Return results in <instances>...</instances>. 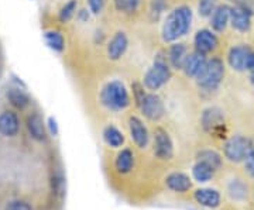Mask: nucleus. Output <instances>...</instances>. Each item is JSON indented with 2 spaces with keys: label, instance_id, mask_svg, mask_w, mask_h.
Returning a JSON list of instances; mask_svg holds the SVG:
<instances>
[{
  "label": "nucleus",
  "instance_id": "5701e85b",
  "mask_svg": "<svg viewBox=\"0 0 254 210\" xmlns=\"http://www.w3.org/2000/svg\"><path fill=\"white\" fill-rule=\"evenodd\" d=\"M44 40H46V44L54 52L57 54H63L64 51H65V46H66V43H65V37L61 31H58V30H48L44 33Z\"/></svg>",
  "mask_w": 254,
  "mask_h": 210
},
{
  "label": "nucleus",
  "instance_id": "2f4dec72",
  "mask_svg": "<svg viewBox=\"0 0 254 210\" xmlns=\"http://www.w3.org/2000/svg\"><path fill=\"white\" fill-rule=\"evenodd\" d=\"M144 85L140 82H134L131 85V91H133V98H134V102H136V105L138 106V103L141 102V99L144 98V95L147 92L144 91Z\"/></svg>",
  "mask_w": 254,
  "mask_h": 210
},
{
  "label": "nucleus",
  "instance_id": "cd10ccee",
  "mask_svg": "<svg viewBox=\"0 0 254 210\" xmlns=\"http://www.w3.org/2000/svg\"><path fill=\"white\" fill-rule=\"evenodd\" d=\"M113 4L123 14H134L141 6V0H113Z\"/></svg>",
  "mask_w": 254,
  "mask_h": 210
},
{
  "label": "nucleus",
  "instance_id": "9d476101",
  "mask_svg": "<svg viewBox=\"0 0 254 210\" xmlns=\"http://www.w3.org/2000/svg\"><path fill=\"white\" fill-rule=\"evenodd\" d=\"M219 47V38L216 33L210 28H200L193 36V50L203 55L213 54Z\"/></svg>",
  "mask_w": 254,
  "mask_h": 210
},
{
  "label": "nucleus",
  "instance_id": "c85d7f7f",
  "mask_svg": "<svg viewBox=\"0 0 254 210\" xmlns=\"http://www.w3.org/2000/svg\"><path fill=\"white\" fill-rule=\"evenodd\" d=\"M218 6V0H199L198 1V14L202 18H210Z\"/></svg>",
  "mask_w": 254,
  "mask_h": 210
},
{
  "label": "nucleus",
  "instance_id": "2eb2a0df",
  "mask_svg": "<svg viewBox=\"0 0 254 210\" xmlns=\"http://www.w3.org/2000/svg\"><path fill=\"white\" fill-rule=\"evenodd\" d=\"M188 54H190L188 47L185 46L184 43H180V41L173 43L171 46H168V48L165 50V55H167L168 64L171 65V68L177 69V71H182Z\"/></svg>",
  "mask_w": 254,
  "mask_h": 210
},
{
  "label": "nucleus",
  "instance_id": "39448f33",
  "mask_svg": "<svg viewBox=\"0 0 254 210\" xmlns=\"http://www.w3.org/2000/svg\"><path fill=\"white\" fill-rule=\"evenodd\" d=\"M253 148V141L245 136H233L223 146V154L230 162L245 161Z\"/></svg>",
  "mask_w": 254,
  "mask_h": 210
},
{
  "label": "nucleus",
  "instance_id": "a878e982",
  "mask_svg": "<svg viewBox=\"0 0 254 210\" xmlns=\"http://www.w3.org/2000/svg\"><path fill=\"white\" fill-rule=\"evenodd\" d=\"M213 175H215V171L209 165L199 162V161H196V164L193 165V168H192V176H193V179L200 183L209 182L213 178Z\"/></svg>",
  "mask_w": 254,
  "mask_h": 210
},
{
  "label": "nucleus",
  "instance_id": "7c9ffc66",
  "mask_svg": "<svg viewBox=\"0 0 254 210\" xmlns=\"http://www.w3.org/2000/svg\"><path fill=\"white\" fill-rule=\"evenodd\" d=\"M86 3L92 16H99L106 6V0H86Z\"/></svg>",
  "mask_w": 254,
  "mask_h": 210
},
{
  "label": "nucleus",
  "instance_id": "f704fd0d",
  "mask_svg": "<svg viewBox=\"0 0 254 210\" xmlns=\"http://www.w3.org/2000/svg\"><path fill=\"white\" fill-rule=\"evenodd\" d=\"M92 13L89 11V9H81L78 10V13H76V18L81 21V23H88L89 21V18H91Z\"/></svg>",
  "mask_w": 254,
  "mask_h": 210
},
{
  "label": "nucleus",
  "instance_id": "7ed1b4c3",
  "mask_svg": "<svg viewBox=\"0 0 254 210\" xmlns=\"http://www.w3.org/2000/svg\"><path fill=\"white\" fill-rule=\"evenodd\" d=\"M100 102L106 109L120 111L130 106V93L122 81H110L100 91Z\"/></svg>",
  "mask_w": 254,
  "mask_h": 210
},
{
  "label": "nucleus",
  "instance_id": "f3484780",
  "mask_svg": "<svg viewBox=\"0 0 254 210\" xmlns=\"http://www.w3.org/2000/svg\"><path fill=\"white\" fill-rule=\"evenodd\" d=\"M6 99L9 101V103L17 110H24L28 107V105L31 103V98L28 96V93L26 92V88L21 86H10L6 91Z\"/></svg>",
  "mask_w": 254,
  "mask_h": 210
},
{
  "label": "nucleus",
  "instance_id": "412c9836",
  "mask_svg": "<svg viewBox=\"0 0 254 210\" xmlns=\"http://www.w3.org/2000/svg\"><path fill=\"white\" fill-rule=\"evenodd\" d=\"M193 198L200 206H205V208H209V209L218 208L220 205V195H219L218 191L210 189V188H202V189L195 191Z\"/></svg>",
  "mask_w": 254,
  "mask_h": 210
},
{
  "label": "nucleus",
  "instance_id": "6ab92c4d",
  "mask_svg": "<svg viewBox=\"0 0 254 210\" xmlns=\"http://www.w3.org/2000/svg\"><path fill=\"white\" fill-rule=\"evenodd\" d=\"M26 126H27L28 133L31 138H34L38 143H43L47 140V126L44 123L43 117L38 114V113H33L27 117L26 121Z\"/></svg>",
  "mask_w": 254,
  "mask_h": 210
},
{
  "label": "nucleus",
  "instance_id": "dca6fc26",
  "mask_svg": "<svg viewBox=\"0 0 254 210\" xmlns=\"http://www.w3.org/2000/svg\"><path fill=\"white\" fill-rule=\"evenodd\" d=\"M20 131V119L13 110L0 113V134L4 137H14Z\"/></svg>",
  "mask_w": 254,
  "mask_h": 210
},
{
  "label": "nucleus",
  "instance_id": "9b49d317",
  "mask_svg": "<svg viewBox=\"0 0 254 210\" xmlns=\"http://www.w3.org/2000/svg\"><path fill=\"white\" fill-rule=\"evenodd\" d=\"M128 48V37L125 31H116L106 44V55L112 62L120 61Z\"/></svg>",
  "mask_w": 254,
  "mask_h": 210
},
{
  "label": "nucleus",
  "instance_id": "bb28decb",
  "mask_svg": "<svg viewBox=\"0 0 254 210\" xmlns=\"http://www.w3.org/2000/svg\"><path fill=\"white\" fill-rule=\"evenodd\" d=\"M76 13H78V0H68L58 11V21L66 24L73 17H76Z\"/></svg>",
  "mask_w": 254,
  "mask_h": 210
},
{
  "label": "nucleus",
  "instance_id": "393cba45",
  "mask_svg": "<svg viewBox=\"0 0 254 210\" xmlns=\"http://www.w3.org/2000/svg\"><path fill=\"white\" fill-rule=\"evenodd\" d=\"M103 140L109 147L119 148V147L123 146V143H125V136L116 126L110 124V126H106L105 130H103Z\"/></svg>",
  "mask_w": 254,
  "mask_h": 210
},
{
  "label": "nucleus",
  "instance_id": "1a4fd4ad",
  "mask_svg": "<svg viewBox=\"0 0 254 210\" xmlns=\"http://www.w3.org/2000/svg\"><path fill=\"white\" fill-rule=\"evenodd\" d=\"M252 16H253V9L245 0L236 3L230 11V26L239 33H247L252 27Z\"/></svg>",
  "mask_w": 254,
  "mask_h": 210
},
{
  "label": "nucleus",
  "instance_id": "423d86ee",
  "mask_svg": "<svg viewBox=\"0 0 254 210\" xmlns=\"http://www.w3.org/2000/svg\"><path fill=\"white\" fill-rule=\"evenodd\" d=\"M200 124L208 134L219 136L225 130V114L216 106H210L202 111Z\"/></svg>",
  "mask_w": 254,
  "mask_h": 210
},
{
  "label": "nucleus",
  "instance_id": "c9c22d12",
  "mask_svg": "<svg viewBox=\"0 0 254 210\" xmlns=\"http://www.w3.org/2000/svg\"><path fill=\"white\" fill-rule=\"evenodd\" d=\"M47 123H48V124H47V127H48V130H50V133H51L54 137L55 136H58V124H57V120H55L54 117H50Z\"/></svg>",
  "mask_w": 254,
  "mask_h": 210
},
{
  "label": "nucleus",
  "instance_id": "0eeeda50",
  "mask_svg": "<svg viewBox=\"0 0 254 210\" xmlns=\"http://www.w3.org/2000/svg\"><path fill=\"white\" fill-rule=\"evenodd\" d=\"M138 107L144 114V117L151 121H158L160 119H163L165 114V106H164L163 99L155 92L145 93L144 98L138 103Z\"/></svg>",
  "mask_w": 254,
  "mask_h": 210
},
{
  "label": "nucleus",
  "instance_id": "f8f14e48",
  "mask_svg": "<svg viewBox=\"0 0 254 210\" xmlns=\"http://www.w3.org/2000/svg\"><path fill=\"white\" fill-rule=\"evenodd\" d=\"M154 154L157 158L167 161L174 157V143L167 130L158 127L154 131Z\"/></svg>",
  "mask_w": 254,
  "mask_h": 210
},
{
  "label": "nucleus",
  "instance_id": "4be33fe9",
  "mask_svg": "<svg viewBox=\"0 0 254 210\" xmlns=\"http://www.w3.org/2000/svg\"><path fill=\"white\" fill-rule=\"evenodd\" d=\"M115 166H116L119 174H128L134 166V154H133V151L130 148L122 150L116 157Z\"/></svg>",
  "mask_w": 254,
  "mask_h": 210
},
{
  "label": "nucleus",
  "instance_id": "4468645a",
  "mask_svg": "<svg viewBox=\"0 0 254 210\" xmlns=\"http://www.w3.org/2000/svg\"><path fill=\"white\" fill-rule=\"evenodd\" d=\"M128 131H130V137L133 140V143L138 148H145L148 146L150 134H148V130L144 126V123L141 121V119H138L137 116H130L128 117Z\"/></svg>",
  "mask_w": 254,
  "mask_h": 210
},
{
  "label": "nucleus",
  "instance_id": "f257e3e1",
  "mask_svg": "<svg viewBox=\"0 0 254 210\" xmlns=\"http://www.w3.org/2000/svg\"><path fill=\"white\" fill-rule=\"evenodd\" d=\"M192 20H193L192 10L187 4H180L171 10L168 16L164 18L163 27H161V38L164 43L173 44L177 43L180 38L187 36L192 27Z\"/></svg>",
  "mask_w": 254,
  "mask_h": 210
},
{
  "label": "nucleus",
  "instance_id": "e433bc0d",
  "mask_svg": "<svg viewBox=\"0 0 254 210\" xmlns=\"http://www.w3.org/2000/svg\"><path fill=\"white\" fill-rule=\"evenodd\" d=\"M249 72H250V82L254 85V55H253V58H252L250 66H249Z\"/></svg>",
  "mask_w": 254,
  "mask_h": 210
},
{
  "label": "nucleus",
  "instance_id": "4c0bfd02",
  "mask_svg": "<svg viewBox=\"0 0 254 210\" xmlns=\"http://www.w3.org/2000/svg\"><path fill=\"white\" fill-rule=\"evenodd\" d=\"M232 1H236V3H240V1H243V0H232Z\"/></svg>",
  "mask_w": 254,
  "mask_h": 210
},
{
  "label": "nucleus",
  "instance_id": "ddd939ff",
  "mask_svg": "<svg viewBox=\"0 0 254 210\" xmlns=\"http://www.w3.org/2000/svg\"><path fill=\"white\" fill-rule=\"evenodd\" d=\"M206 64H208V56L193 50L187 56V61L184 64L182 72L185 73V76L190 78V79H196L200 73L203 72Z\"/></svg>",
  "mask_w": 254,
  "mask_h": 210
},
{
  "label": "nucleus",
  "instance_id": "6e6552de",
  "mask_svg": "<svg viewBox=\"0 0 254 210\" xmlns=\"http://www.w3.org/2000/svg\"><path fill=\"white\" fill-rule=\"evenodd\" d=\"M254 51L249 46H245V44L235 46L230 48L227 54V62L230 65V68L237 72H246L249 71Z\"/></svg>",
  "mask_w": 254,
  "mask_h": 210
},
{
  "label": "nucleus",
  "instance_id": "a211bd4d",
  "mask_svg": "<svg viewBox=\"0 0 254 210\" xmlns=\"http://www.w3.org/2000/svg\"><path fill=\"white\" fill-rule=\"evenodd\" d=\"M230 11L232 7L227 4H219L213 14L210 16V27L215 33H223L226 30L227 24L230 23Z\"/></svg>",
  "mask_w": 254,
  "mask_h": 210
},
{
  "label": "nucleus",
  "instance_id": "72a5a7b5",
  "mask_svg": "<svg viewBox=\"0 0 254 210\" xmlns=\"http://www.w3.org/2000/svg\"><path fill=\"white\" fill-rule=\"evenodd\" d=\"M6 210H33L31 209V206L26 203V202H21V201H16V202H11L7 205V208Z\"/></svg>",
  "mask_w": 254,
  "mask_h": 210
},
{
  "label": "nucleus",
  "instance_id": "473e14b6",
  "mask_svg": "<svg viewBox=\"0 0 254 210\" xmlns=\"http://www.w3.org/2000/svg\"><path fill=\"white\" fill-rule=\"evenodd\" d=\"M245 166H246L247 174L250 175V176L254 179V146L253 148H252V151L249 153L247 158L245 159Z\"/></svg>",
  "mask_w": 254,
  "mask_h": 210
},
{
  "label": "nucleus",
  "instance_id": "c756f323",
  "mask_svg": "<svg viewBox=\"0 0 254 210\" xmlns=\"http://www.w3.org/2000/svg\"><path fill=\"white\" fill-rule=\"evenodd\" d=\"M167 7H168L167 0H151V4H150V14L153 16V18L158 20L160 16L167 10Z\"/></svg>",
  "mask_w": 254,
  "mask_h": 210
},
{
  "label": "nucleus",
  "instance_id": "b1692460",
  "mask_svg": "<svg viewBox=\"0 0 254 210\" xmlns=\"http://www.w3.org/2000/svg\"><path fill=\"white\" fill-rule=\"evenodd\" d=\"M196 161L209 165L213 171L220 169V166L223 164V159H222L220 154H218L213 150H200L199 153L196 154Z\"/></svg>",
  "mask_w": 254,
  "mask_h": 210
},
{
  "label": "nucleus",
  "instance_id": "f03ea898",
  "mask_svg": "<svg viewBox=\"0 0 254 210\" xmlns=\"http://www.w3.org/2000/svg\"><path fill=\"white\" fill-rule=\"evenodd\" d=\"M171 76H173L171 65L168 64L167 55H165V51H164V52L157 54L153 65L144 73L143 85H144L147 91L157 92L170 82Z\"/></svg>",
  "mask_w": 254,
  "mask_h": 210
},
{
  "label": "nucleus",
  "instance_id": "aec40b11",
  "mask_svg": "<svg viewBox=\"0 0 254 210\" xmlns=\"http://www.w3.org/2000/svg\"><path fill=\"white\" fill-rule=\"evenodd\" d=\"M165 185L168 189H171L173 192L184 193L188 192L192 186L190 176L184 172H173L165 178Z\"/></svg>",
  "mask_w": 254,
  "mask_h": 210
},
{
  "label": "nucleus",
  "instance_id": "20e7f679",
  "mask_svg": "<svg viewBox=\"0 0 254 210\" xmlns=\"http://www.w3.org/2000/svg\"><path fill=\"white\" fill-rule=\"evenodd\" d=\"M225 79V64L223 59L219 56H212L208 59V64L205 66L203 72L195 79L196 85L202 92L213 93L220 88V85Z\"/></svg>",
  "mask_w": 254,
  "mask_h": 210
}]
</instances>
